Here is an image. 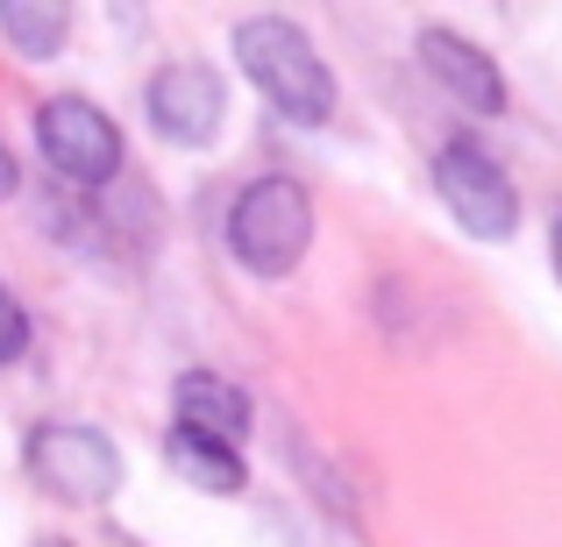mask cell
<instances>
[{"mask_svg":"<svg viewBox=\"0 0 562 547\" xmlns=\"http://www.w3.org/2000/svg\"><path fill=\"white\" fill-rule=\"evenodd\" d=\"M235 65H243V79L257 86L285 122L321 128L335 114V71L321 65L306 29L285 22V14H249V22L235 29Z\"/></svg>","mask_w":562,"mask_h":547,"instance_id":"cell-1","label":"cell"},{"mask_svg":"<svg viewBox=\"0 0 562 547\" xmlns=\"http://www.w3.org/2000/svg\"><path fill=\"white\" fill-rule=\"evenodd\" d=\"M228 249L243 271L257 277H285L300 271V257L314 249V200L300 179L271 171V179H249L228 206Z\"/></svg>","mask_w":562,"mask_h":547,"instance_id":"cell-2","label":"cell"},{"mask_svg":"<svg viewBox=\"0 0 562 547\" xmlns=\"http://www.w3.org/2000/svg\"><path fill=\"white\" fill-rule=\"evenodd\" d=\"M435 192L470 242H506L520 228V192H513L506 164L484 143H441L435 150Z\"/></svg>","mask_w":562,"mask_h":547,"instance_id":"cell-3","label":"cell"},{"mask_svg":"<svg viewBox=\"0 0 562 547\" xmlns=\"http://www.w3.org/2000/svg\"><path fill=\"white\" fill-rule=\"evenodd\" d=\"M36 150L65 185L93 192V185L122 179V128H114L108 107H93V100H79V93L36 107Z\"/></svg>","mask_w":562,"mask_h":547,"instance_id":"cell-4","label":"cell"},{"mask_svg":"<svg viewBox=\"0 0 562 547\" xmlns=\"http://www.w3.org/2000/svg\"><path fill=\"white\" fill-rule=\"evenodd\" d=\"M29 477L65 505H100L122 491V448L100 426H36L29 434Z\"/></svg>","mask_w":562,"mask_h":547,"instance_id":"cell-5","label":"cell"},{"mask_svg":"<svg viewBox=\"0 0 562 547\" xmlns=\"http://www.w3.org/2000/svg\"><path fill=\"white\" fill-rule=\"evenodd\" d=\"M143 107H150V128L171 143V150H206V143L221 136V114H228V93H221V79L206 65H165L150 86H143Z\"/></svg>","mask_w":562,"mask_h":547,"instance_id":"cell-6","label":"cell"},{"mask_svg":"<svg viewBox=\"0 0 562 547\" xmlns=\"http://www.w3.org/2000/svg\"><path fill=\"white\" fill-rule=\"evenodd\" d=\"M420 71L463 114H506V79H498V65L470 36H456V29H420Z\"/></svg>","mask_w":562,"mask_h":547,"instance_id":"cell-7","label":"cell"},{"mask_svg":"<svg viewBox=\"0 0 562 547\" xmlns=\"http://www.w3.org/2000/svg\"><path fill=\"white\" fill-rule=\"evenodd\" d=\"M171 406H179V426L200 441H221V448H235V441L249 434V398L235 391L228 377H214V369H186L179 391H171Z\"/></svg>","mask_w":562,"mask_h":547,"instance_id":"cell-8","label":"cell"},{"mask_svg":"<svg viewBox=\"0 0 562 547\" xmlns=\"http://www.w3.org/2000/svg\"><path fill=\"white\" fill-rule=\"evenodd\" d=\"M165 463L179 469V477L192 483V491H221V498H235V491L249 483L243 455H235V448H221V441H200V434H186V426H171V434H165Z\"/></svg>","mask_w":562,"mask_h":547,"instance_id":"cell-9","label":"cell"},{"mask_svg":"<svg viewBox=\"0 0 562 547\" xmlns=\"http://www.w3.org/2000/svg\"><path fill=\"white\" fill-rule=\"evenodd\" d=\"M0 36L14 57H57L71 36V8H36V0H0Z\"/></svg>","mask_w":562,"mask_h":547,"instance_id":"cell-10","label":"cell"},{"mask_svg":"<svg viewBox=\"0 0 562 547\" xmlns=\"http://www.w3.org/2000/svg\"><path fill=\"white\" fill-rule=\"evenodd\" d=\"M29 356V314L8 285H0V363H22Z\"/></svg>","mask_w":562,"mask_h":547,"instance_id":"cell-11","label":"cell"},{"mask_svg":"<svg viewBox=\"0 0 562 547\" xmlns=\"http://www.w3.org/2000/svg\"><path fill=\"white\" fill-rule=\"evenodd\" d=\"M14 185H22V171H14V150L0 143V200H14Z\"/></svg>","mask_w":562,"mask_h":547,"instance_id":"cell-12","label":"cell"},{"mask_svg":"<svg viewBox=\"0 0 562 547\" xmlns=\"http://www.w3.org/2000/svg\"><path fill=\"white\" fill-rule=\"evenodd\" d=\"M549 263H555V285H562V214H555V228H549Z\"/></svg>","mask_w":562,"mask_h":547,"instance_id":"cell-13","label":"cell"},{"mask_svg":"<svg viewBox=\"0 0 562 547\" xmlns=\"http://www.w3.org/2000/svg\"><path fill=\"white\" fill-rule=\"evenodd\" d=\"M36 547H71V540H36Z\"/></svg>","mask_w":562,"mask_h":547,"instance_id":"cell-14","label":"cell"}]
</instances>
